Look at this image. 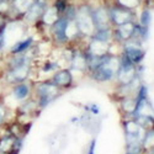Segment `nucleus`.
<instances>
[{
    "label": "nucleus",
    "mask_w": 154,
    "mask_h": 154,
    "mask_svg": "<svg viewBox=\"0 0 154 154\" xmlns=\"http://www.w3.org/2000/svg\"><path fill=\"white\" fill-rule=\"evenodd\" d=\"M109 14H110V20L111 23L115 26H120V25L132 22L134 19V11L125 8L122 5H119L116 3H112L109 6Z\"/></svg>",
    "instance_id": "nucleus-1"
},
{
    "label": "nucleus",
    "mask_w": 154,
    "mask_h": 154,
    "mask_svg": "<svg viewBox=\"0 0 154 154\" xmlns=\"http://www.w3.org/2000/svg\"><path fill=\"white\" fill-rule=\"evenodd\" d=\"M48 0H33V3L31 6L27 9V11L25 12L23 20L26 22H37L40 21L45 14L46 9L49 6Z\"/></svg>",
    "instance_id": "nucleus-2"
},
{
    "label": "nucleus",
    "mask_w": 154,
    "mask_h": 154,
    "mask_svg": "<svg viewBox=\"0 0 154 154\" xmlns=\"http://www.w3.org/2000/svg\"><path fill=\"white\" fill-rule=\"evenodd\" d=\"M33 0H11L9 5L8 16H11L14 19H22L25 12L31 6Z\"/></svg>",
    "instance_id": "nucleus-3"
},
{
    "label": "nucleus",
    "mask_w": 154,
    "mask_h": 154,
    "mask_svg": "<svg viewBox=\"0 0 154 154\" xmlns=\"http://www.w3.org/2000/svg\"><path fill=\"white\" fill-rule=\"evenodd\" d=\"M125 56L130 59L133 64H137L142 60V58L144 57V52L142 51V48L138 47V42L136 41V43L133 46L127 45L125 47Z\"/></svg>",
    "instance_id": "nucleus-4"
},
{
    "label": "nucleus",
    "mask_w": 154,
    "mask_h": 154,
    "mask_svg": "<svg viewBox=\"0 0 154 154\" xmlns=\"http://www.w3.org/2000/svg\"><path fill=\"white\" fill-rule=\"evenodd\" d=\"M53 82L56 85H63V86H68L72 83V75L69 73V70H60L58 73H56Z\"/></svg>",
    "instance_id": "nucleus-5"
},
{
    "label": "nucleus",
    "mask_w": 154,
    "mask_h": 154,
    "mask_svg": "<svg viewBox=\"0 0 154 154\" xmlns=\"http://www.w3.org/2000/svg\"><path fill=\"white\" fill-rule=\"evenodd\" d=\"M32 43H33V40H32L31 37L25 38L23 41L17 42L14 47L11 48V53H12V54H21V53H23V52H26V51L32 46Z\"/></svg>",
    "instance_id": "nucleus-6"
},
{
    "label": "nucleus",
    "mask_w": 154,
    "mask_h": 154,
    "mask_svg": "<svg viewBox=\"0 0 154 154\" xmlns=\"http://www.w3.org/2000/svg\"><path fill=\"white\" fill-rule=\"evenodd\" d=\"M72 2L70 0H53V3H52V6L54 8V10L57 11V14L59 16H62L64 14V11L67 10L68 5L70 4Z\"/></svg>",
    "instance_id": "nucleus-7"
},
{
    "label": "nucleus",
    "mask_w": 154,
    "mask_h": 154,
    "mask_svg": "<svg viewBox=\"0 0 154 154\" xmlns=\"http://www.w3.org/2000/svg\"><path fill=\"white\" fill-rule=\"evenodd\" d=\"M143 0H113L112 3H116L119 5H122L125 8H128L131 10H134L139 4H142Z\"/></svg>",
    "instance_id": "nucleus-8"
},
{
    "label": "nucleus",
    "mask_w": 154,
    "mask_h": 154,
    "mask_svg": "<svg viewBox=\"0 0 154 154\" xmlns=\"http://www.w3.org/2000/svg\"><path fill=\"white\" fill-rule=\"evenodd\" d=\"M150 22V12L149 10H143L142 12V16H140V26H143V27H148V25Z\"/></svg>",
    "instance_id": "nucleus-9"
}]
</instances>
